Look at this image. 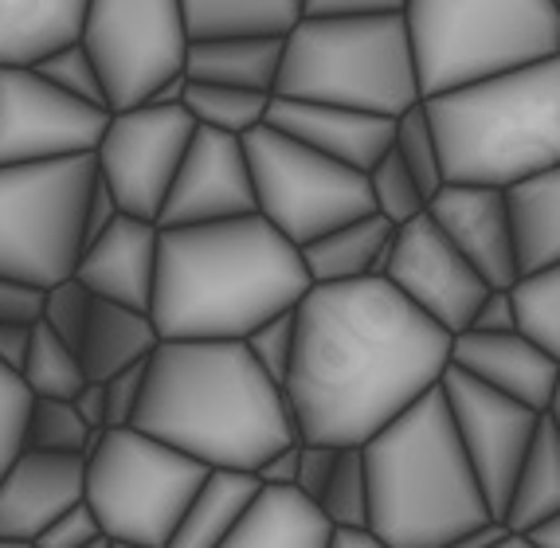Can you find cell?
Returning a JSON list of instances; mask_svg holds the SVG:
<instances>
[{
  "instance_id": "f546056e",
  "label": "cell",
  "mask_w": 560,
  "mask_h": 548,
  "mask_svg": "<svg viewBox=\"0 0 560 548\" xmlns=\"http://www.w3.org/2000/svg\"><path fill=\"white\" fill-rule=\"evenodd\" d=\"M560 510V435L549 419L541 416V431L533 439L529 455H525L517 482L510 490V505H505V525L514 533H529L533 525H541L545 517Z\"/></svg>"
},
{
  "instance_id": "cb8c5ba5",
  "label": "cell",
  "mask_w": 560,
  "mask_h": 548,
  "mask_svg": "<svg viewBox=\"0 0 560 548\" xmlns=\"http://www.w3.org/2000/svg\"><path fill=\"white\" fill-rule=\"evenodd\" d=\"M334 525L302 490L262 486L252 510L220 548H329Z\"/></svg>"
},
{
  "instance_id": "c3c4849f",
  "label": "cell",
  "mask_w": 560,
  "mask_h": 548,
  "mask_svg": "<svg viewBox=\"0 0 560 548\" xmlns=\"http://www.w3.org/2000/svg\"><path fill=\"white\" fill-rule=\"evenodd\" d=\"M299 446H302V439H294V443L279 446L275 455H267L259 466H255V478H259L262 486H279V490H299Z\"/></svg>"
},
{
  "instance_id": "9c48e42d",
  "label": "cell",
  "mask_w": 560,
  "mask_h": 548,
  "mask_svg": "<svg viewBox=\"0 0 560 548\" xmlns=\"http://www.w3.org/2000/svg\"><path fill=\"white\" fill-rule=\"evenodd\" d=\"M94 153L0 165V275L56 287L86 252Z\"/></svg>"
},
{
  "instance_id": "b9f144b4",
  "label": "cell",
  "mask_w": 560,
  "mask_h": 548,
  "mask_svg": "<svg viewBox=\"0 0 560 548\" xmlns=\"http://www.w3.org/2000/svg\"><path fill=\"white\" fill-rule=\"evenodd\" d=\"M98 540H106L103 525L94 517V510L86 502L71 505L67 513H59L32 545L36 548H94Z\"/></svg>"
},
{
  "instance_id": "d6a6232c",
  "label": "cell",
  "mask_w": 560,
  "mask_h": 548,
  "mask_svg": "<svg viewBox=\"0 0 560 548\" xmlns=\"http://www.w3.org/2000/svg\"><path fill=\"white\" fill-rule=\"evenodd\" d=\"M103 431H91L86 419L71 400H47L32 396L28 419H24V446L28 451H47V455H79L86 458L94 451Z\"/></svg>"
},
{
  "instance_id": "f6af8a7d",
  "label": "cell",
  "mask_w": 560,
  "mask_h": 548,
  "mask_svg": "<svg viewBox=\"0 0 560 548\" xmlns=\"http://www.w3.org/2000/svg\"><path fill=\"white\" fill-rule=\"evenodd\" d=\"M408 0H302V20H364L400 16Z\"/></svg>"
},
{
  "instance_id": "e0dca14e",
  "label": "cell",
  "mask_w": 560,
  "mask_h": 548,
  "mask_svg": "<svg viewBox=\"0 0 560 548\" xmlns=\"http://www.w3.org/2000/svg\"><path fill=\"white\" fill-rule=\"evenodd\" d=\"M428 215L443 228L470 267L494 290H510L522 279L517 235L505 188L490 185H443L431 196Z\"/></svg>"
},
{
  "instance_id": "f35d334b",
  "label": "cell",
  "mask_w": 560,
  "mask_h": 548,
  "mask_svg": "<svg viewBox=\"0 0 560 548\" xmlns=\"http://www.w3.org/2000/svg\"><path fill=\"white\" fill-rule=\"evenodd\" d=\"M243 345H247V353L255 357V364L275 384H287L290 364H294V349H299V306L267 317L262 326H255L252 334L243 337Z\"/></svg>"
},
{
  "instance_id": "7a4b0ae2",
  "label": "cell",
  "mask_w": 560,
  "mask_h": 548,
  "mask_svg": "<svg viewBox=\"0 0 560 548\" xmlns=\"http://www.w3.org/2000/svg\"><path fill=\"white\" fill-rule=\"evenodd\" d=\"M310 287L302 247L259 212L161 228L150 317L161 341H243Z\"/></svg>"
},
{
  "instance_id": "ba28073f",
  "label": "cell",
  "mask_w": 560,
  "mask_h": 548,
  "mask_svg": "<svg viewBox=\"0 0 560 548\" xmlns=\"http://www.w3.org/2000/svg\"><path fill=\"white\" fill-rule=\"evenodd\" d=\"M208 466L138 428H110L86 455V505L110 545L165 548Z\"/></svg>"
},
{
  "instance_id": "8fae6325",
  "label": "cell",
  "mask_w": 560,
  "mask_h": 548,
  "mask_svg": "<svg viewBox=\"0 0 560 548\" xmlns=\"http://www.w3.org/2000/svg\"><path fill=\"white\" fill-rule=\"evenodd\" d=\"M188 24L180 0H91L83 47L103 71L110 110L150 103L173 74H185Z\"/></svg>"
},
{
  "instance_id": "e575fe53",
  "label": "cell",
  "mask_w": 560,
  "mask_h": 548,
  "mask_svg": "<svg viewBox=\"0 0 560 548\" xmlns=\"http://www.w3.org/2000/svg\"><path fill=\"white\" fill-rule=\"evenodd\" d=\"M318 510L334 529H369V475L361 446H341L334 475L318 493Z\"/></svg>"
},
{
  "instance_id": "9a60e30c",
  "label": "cell",
  "mask_w": 560,
  "mask_h": 548,
  "mask_svg": "<svg viewBox=\"0 0 560 548\" xmlns=\"http://www.w3.org/2000/svg\"><path fill=\"white\" fill-rule=\"evenodd\" d=\"M384 279L447 334H463L470 326L478 302L490 290V282L470 267L467 255L443 235V228L428 212L396 228L393 263Z\"/></svg>"
},
{
  "instance_id": "681fc988",
  "label": "cell",
  "mask_w": 560,
  "mask_h": 548,
  "mask_svg": "<svg viewBox=\"0 0 560 548\" xmlns=\"http://www.w3.org/2000/svg\"><path fill=\"white\" fill-rule=\"evenodd\" d=\"M32 337L36 326H24V322H0V369H9L20 376L24 361H28Z\"/></svg>"
},
{
  "instance_id": "277c9868",
  "label": "cell",
  "mask_w": 560,
  "mask_h": 548,
  "mask_svg": "<svg viewBox=\"0 0 560 548\" xmlns=\"http://www.w3.org/2000/svg\"><path fill=\"white\" fill-rule=\"evenodd\" d=\"M361 451L369 529L393 548H443L451 537L494 517L443 388L420 396Z\"/></svg>"
},
{
  "instance_id": "83f0119b",
  "label": "cell",
  "mask_w": 560,
  "mask_h": 548,
  "mask_svg": "<svg viewBox=\"0 0 560 548\" xmlns=\"http://www.w3.org/2000/svg\"><path fill=\"white\" fill-rule=\"evenodd\" d=\"M522 275L560 263V165L505 188Z\"/></svg>"
},
{
  "instance_id": "8992f818",
  "label": "cell",
  "mask_w": 560,
  "mask_h": 548,
  "mask_svg": "<svg viewBox=\"0 0 560 548\" xmlns=\"http://www.w3.org/2000/svg\"><path fill=\"white\" fill-rule=\"evenodd\" d=\"M275 94L388 118L420 106V67L404 12L364 20H302L282 47Z\"/></svg>"
},
{
  "instance_id": "30bf717a",
  "label": "cell",
  "mask_w": 560,
  "mask_h": 548,
  "mask_svg": "<svg viewBox=\"0 0 560 548\" xmlns=\"http://www.w3.org/2000/svg\"><path fill=\"white\" fill-rule=\"evenodd\" d=\"M243 153L252 165L259 215L271 220L299 247L373 212L369 173L341 165L318 149L279 133L275 126H259L255 133H247Z\"/></svg>"
},
{
  "instance_id": "74e56055",
  "label": "cell",
  "mask_w": 560,
  "mask_h": 548,
  "mask_svg": "<svg viewBox=\"0 0 560 548\" xmlns=\"http://www.w3.org/2000/svg\"><path fill=\"white\" fill-rule=\"evenodd\" d=\"M36 71L44 74L51 86H59L63 94L79 98V103H91V106L110 110V94H106L103 71H98V63H94L91 51L83 47V39H79V44L59 47V51H51L47 59H39Z\"/></svg>"
},
{
  "instance_id": "6125c7cd",
  "label": "cell",
  "mask_w": 560,
  "mask_h": 548,
  "mask_svg": "<svg viewBox=\"0 0 560 548\" xmlns=\"http://www.w3.org/2000/svg\"><path fill=\"white\" fill-rule=\"evenodd\" d=\"M114 548H138V545H114Z\"/></svg>"
},
{
  "instance_id": "60d3db41",
  "label": "cell",
  "mask_w": 560,
  "mask_h": 548,
  "mask_svg": "<svg viewBox=\"0 0 560 548\" xmlns=\"http://www.w3.org/2000/svg\"><path fill=\"white\" fill-rule=\"evenodd\" d=\"M32 392L16 372L0 369V478L24 451V419H28Z\"/></svg>"
},
{
  "instance_id": "8d00e7d4",
  "label": "cell",
  "mask_w": 560,
  "mask_h": 548,
  "mask_svg": "<svg viewBox=\"0 0 560 548\" xmlns=\"http://www.w3.org/2000/svg\"><path fill=\"white\" fill-rule=\"evenodd\" d=\"M393 149L404 158V165L416 173L428 196H435L443 185H447V173H443V149H440V138H435V126H431L428 110L420 106H411L396 118V138H393Z\"/></svg>"
},
{
  "instance_id": "680465c9",
  "label": "cell",
  "mask_w": 560,
  "mask_h": 548,
  "mask_svg": "<svg viewBox=\"0 0 560 548\" xmlns=\"http://www.w3.org/2000/svg\"><path fill=\"white\" fill-rule=\"evenodd\" d=\"M494 548H533V540L525 537V533H510V537H505L502 545H494Z\"/></svg>"
},
{
  "instance_id": "603a6c76",
  "label": "cell",
  "mask_w": 560,
  "mask_h": 548,
  "mask_svg": "<svg viewBox=\"0 0 560 548\" xmlns=\"http://www.w3.org/2000/svg\"><path fill=\"white\" fill-rule=\"evenodd\" d=\"M396 223L381 212L357 215L334 232L318 235L302 247V263L310 282H353V279H384L393 263Z\"/></svg>"
},
{
  "instance_id": "5b68a950",
  "label": "cell",
  "mask_w": 560,
  "mask_h": 548,
  "mask_svg": "<svg viewBox=\"0 0 560 548\" xmlns=\"http://www.w3.org/2000/svg\"><path fill=\"white\" fill-rule=\"evenodd\" d=\"M447 185L510 188L560 165V56L423 98Z\"/></svg>"
},
{
  "instance_id": "ffe728a7",
  "label": "cell",
  "mask_w": 560,
  "mask_h": 548,
  "mask_svg": "<svg viewBox=\"0 0 560 548\" xmlns=\"http://www.w3.org/2000/svg\"><path fill=\"white\" fill-rule=\"evenodd\" d=\"M158 255H161V223L121 212L98 240L86 243L75 279L94 298L121 302L133 310H150L158 287Z\"/></svg>"
},
{
  "instance_id": "9f6ffc18",
  "label": "cell",
  "mask_w": 560,
  "mask_h": 548,
  "mask_svg": "<svg viewBox=\"0 0 560 548\" xmlns=\"http://www.w3.org/2000/svg\"><path fill=\"white\" fill-rule=\"evenodd\" d=\"M525 537L533 540V548H560V510L552 517H545L541 525H533Z\"/></svg>"
},
{
  "instance_id": "4fadbf2b",
  "label": "cell",
  "mask_w": 560,
  "mask_h": 548,
  "mask_svg": "<svg viewBox=\"0 0 560 548\" xmlns=\"http://www.w3.org/2000/svg\"><path fill=\"white\" fill-rule=\"evenodd\" d=\"M106 121L110 110L63 94L36 67H0V165L94 153Z\"/></svg>"
},
{
  "instance_id": "1f68e13d",
  "label": "cell",
  "mask_w": 560,
  "mask_h": 548,
  "mask_svg": "<svg viewBox=\"0 0 560 548\" xmlns=\"http://www.w3.org/2000/svg\"><path fill=\"white\" fill-rule=\"evenodd\" d=\"M20 381L32 396H47V400H75V392L86 384L83 357L75 345H67L51 329L39 322L36 337H32L28 361L20 369Z\"/></svg>"
},
{
  "instance_id": "d6986e66",
  "label": "cell",
  "mask_w": 560,
  "mask_h": 548,
  "mask_svg": "<svg viewBox=\"0 0 560 548\" xmlns=\"http://www.w3.org/2000/svg\"><path fill=\"white\" fill-rule=\"evenodd\" d=\"M267 126L341 161V165L361 168V173H369L393 149L396 138V118H388V114H369L337 103H306V98H279V94H275L271 114H267Z\"/></svg>"
},
{
  "instance_id": "4dcf8cb0",
  "label": "cell",
  "mask_w": 560,
  "mask_h": 548,
  "mask_svg": "<svg viewBox=\"0 0 560 548\" xmlns=\"http://www.w3.org/2000/svg\"><path fill=\"white\" fill-rule=\"evenodd\" d=\"M271 103H275V94H267V91L192 83V79H188V91H185V110L197 118V126L232 133V138H247V133H255L259 126H267Z\"/></svg>"
},
{
  "instance_id": "2e32d148",
  "label": "cell",
  "mask_w": 560,
  "mask_h": 548,
  "mask_svg": "<svg viewBox=\"0 0 560 548\" xmlns=\"http://www.w3.org/2000/svg\"><path fill=\"white\" fill-rule=\"evenodd\" d=\"M259 212L255 205V180L243 138L200 126L188 145L180 173L173 180L161 208V228H188V223L235 220V215Z\"/></svg>"
},
{
  "instance_id": "f5cc1de1",
  "label": "cell",
  "mask_w": 560,
  "mask_h": 548,
  "mask_svg": "<svg viewBox=\"0 0 560 548\" xmlns=\"http://www.w3.org/2000/svg\"><path fill=\"white\" fill-rule=\"evenodd\" d=\"M510 533H514V529H510L505 521L490 517V521H482V525H475V529L451 537L443 548H494V545H502V540L510 537Z\"/></svg>"
},
{
  "instance_id": "484cf974",
  "label": "cell",
  "mask_w": 560,
  "mask_h": 548,
  "mask_svg": "<svg viewBox=\"0 0 560 548\" xmlns=\"http://www.w3.org/2000/svg\"><path fill=\"white\" fill-rule=\"evenodd\" d=\"M282 47H287V39H271V36L192 39L188 44L185 74L192 83H220V86H243V91L275 94L282 71Z\"/></svg>"
},
{
  "instance_id": "7c38bea8",
  "label": "cell",
  "mask_w": 560,
  "mask_h": 548,
  "mask_svg": "<svg viewBox=\"0 0 560 548\" xmlns=\"http://www.w3.org/2000/svg\"><path fill=\"white\" fill-rule=\"evenodd\" d=\"M197 130V118L185 106L141 103L130 110H110L106 133L94 149V165L121 212L153 223L161 220L165 196Z\"/></svg>"
},
{
  "instance_id": "816d5d0a",
  "label": "cell",
  "mask_w": 560,
  "mask_h": 548,
  "mask_svg": "<svg viewBox=\"0 0 560 548\" xmlns=\"http://www.w3.org/2000/svg\"><path fill=\"white\" fill-rule=\"evenodd\" d=\"M71 404H75L79 416L86 419V428L106 431V388H103V381H86L83 388L75 392V400Z\"/></svg>"
},
{
  "instance_id": "836d02e7",
  "label": "cell",
  "mask_w": 560,
  "mask_h": 548,
  "mask_svg": "<svg viewBox=\"0 0 560 548\" xmlns=\"http://www.w3.org/2000/svg\"><path fill=\"white\" fill-rule=\"evenodd\" d=\"M517 329L560 361V263L529 270L514 282Z\"/></svg>"
},
{
  "instance_id": "ac0fdd59",
  "label": "cell",
  "mask_w": 560,
  "mask_h": 548,
  "mask_svg": "<svg viewBox=\"0 0 560 548\" xmlns=\"http://www.w3.org/2000/svg\"><path fill=\"white\" fill-rule=\"evenodd\" d=\"M79 502H86V458L24 446L0 478V537L36 540Z\"/></svg>"
},
{
  "instance_id": "bcb514c9",
  "label": "cell",
  "mask_w": 560,
  "mask_h": 548,
  "mask_svg": "<svg viewBox=\"0 0 560 548\" xmlns=\"http://www.w3.org/2000/svg\"><path fill=\"white\" fill-rule=\"evenodd\" d=\"M337 455H341V446L302 439V446H299V490L306 493L310 502H318V493L326 490L329 475H334V466H337Z\"/></svg>"
},
{
  "instance_id": "6da1fadb",
  "label": "cell",
  "mask_w": 560,
  "mask_h": 548,
  "mask_svg": "<svg viewBox=\"0 0 560 548\" xmlns=\"http://www.w3.org/2000/svg\"><path fill=\"white\" fill-rule=\"evenodd\" d=\"M455 334L388 279L314 282L299 302L287 400L302 439L364 446L440 388Z\"/></svg>"
},
{
  "instance_id": "ab89813d",
  "label": "cell",
  "mask_w": 560,
  "mask_h": 548,
  "mask_svg": "<svg viewBox=\"0 0 560 548\" xmlns=\"http://www.w3.org/2000/svg\"><path fill=\"white\" fill-rule=\"evenodd\" d=\"M94 294L83 287V282L71 275V279L47 287V302H44V326L56 337H63L67 345L79 349V337L86 329V317H91Z\"/></svg>"
},
{
  "instance_id": "be15d7a7",
  "label": "cell",
  "mask_w": 560,
  "mask_h": 548,
  "mask_svg": "<svg viewBox=\"0 0 560 548\" xmlns=\"http://www.w3.org/2000/svg\"><path fill=\"white\" fill-rule=\"evenodd\" d=\"M557 12H560V0H557Z\"/></svg>"
},
{
  "instance_id": "7dc6e473",
  "label": "cell",
  "mask_w": 560,
  "mask_h": 548,
  "mask_svg": "<svg viewBox=\"0 0 560 548\" xmlns=\"http://www.w3.org/2000/svg\"><path fill=\"white\" fill-rule=\"evenodd\" d=\"M475 334H514L517 329V306H514V287L510 290H486V298L478 302L470 326Z\"/></svg>"
},
{
  "instance_id": "4316f807",
  "label": "cell",
  "mask_w": 560,
  "mask_h": 548,
  "mask_svg": "<svg viewBox=\"0 0 560 548\" xmlns=\"http://www.w3.org/2000/svg\"><path fill=\"white\" fill-rule=\"evenodd\" d=\"M259 490L262 482L255 470H208L165 548H220L235 533L243 513L252 510Z\"/></svg>"
},
{
  "instance_id": "94428289",
  "label": "cell",
  "mask_w": 560,
  "mask_h": 548,
  "mask_svg": "<svg viewBox=\"0 0 560 548\" xmlns=\"http://www.w3.org/2000/svg\"><path fill=\"white\" fill-rule=\"evenodd\" d=\"M94 548H114V545H110V540H98V545H94Z\"/></svg>"
},
{
  "instance_id": "f907efd6",
  "label": "cell",
  "mask_w": 560,
  "mask_h": 548,
  "mask_svg": "<svg viewBox=\"0 0 560 548\" xmlns=\"http://www.w3.org/2000/svg\"><path fill=\"white\" fill-rule=\"evenodd\" d=\"M118 215H121V208H118V200H114V193L103 185V177H94L91 200H86V243L98 240Z\"/></svg>"
},
{
  "instance_id": "7bdbcfd3",
  "label": "cell",
  "mask_w": 560,
  "mask_h": 548,
  "mask_svg": "<svg viewBox=\"0 0 560 548\" xmlns=\"http://www.w3.org/2000/svg\"><path fill=\"white\" fill-rule=\"evenodd\" d=\"M145 364H130V369H121L118 376L103 381L106 388V431L110 428H133V416L141 408V388H145Z\"/></svg>"
},
{
  "instance_id": "11a10c76",
  "label": "cell",
  "mask_w": 560,
  "mask_h": 548,
  "mask_svg": "<svg viewBox=\"0 0 560 548\" xmlns=\"http://www.w3.org/2000/svg\"><path fill=\"white\" fill-rule=\"evenodd\" d=\"M185 91H188V74H173L168 83H161L158 91H153L150 103L153 106H185Z\"/></svg>"
},
{
  "instance_id": "ee69618b",
  "label": "cell",
  "mask_w": 560,
  "mask_h": 548,
  "mask_svg": "<svg viewBox=\"0 0 560 548\" xmlns=\"http://www.w3.org/2000/svg\"><path fill=\"white\" fill-rule=\"evenodd\" d=\"M44 302H47V287L0 275V322L39 326V322H44Z\"/></svg>"
},
{
  "instance_id": "5bb4252c",
  "label": "cell",
  "mask_w": 560,
  "mask_h": 548,
  "mask_svg": "<svg viewBox=\"0 0 560 548\" xmlns=\"http://www.w3.org/2000/svg\"><path fill=\"white\" fill-rule=\"evenodd\" d=\"M440 388L447 396L463 451H467L478 482H482L490 513L502 521L505 505H510V490L517 482V470H522L533 439L541 431L545 411L529 408L522 400H510V396L475 381L470 372L455 369V364L443 372Z\"/></svg>"
},
{
  "instance_id": "7402d4cb",
  "label": "cell",
  "mask_w": 560,
  "mask_h": 548,
  "mask_svg": "<svg viewBox=\"0 0 560 548\" xmlns=\"http://www.w3.org/2000/svg\"><path fill=\"white\" fill-rule=\"evenodd\" d=\"M91 0H0V67H36L79 44Z\"/></svg>"
},
{
  "instance_id": "3957f363",
  "label": "cell",
  "mask_w": 560,
  "mask_h": 548,
  "mask_svg": "<svg viewBox=\"0 0 560 548\" xmlns=\"http://www.w3.org/2000/svg\"><path fill=\"white\" fill-rule=\"evenodd\" d=\"M133 428L208 470H255L302 439L287 388L255 364L243 341H161L145 364Z\"/></svg>"
},
{
  "instance_id": "d4e9b609",
  "label": "cell",
  "mask_w": 560,
  "mask_h": 548,
  "mask_svg": "<svg viewBox=\"0 0 560 548\" xmlns=\"http://www.w3.org/2000/svg\"><path fill=\"white\" fill-rule=\"evenodd\" d=\"M161 345V334L153 326L150 310H133L121 302L94 298L86 329L79 337V357H83L86 381H110L130 364L150 361Z\"/></svg>"
},
{
  "instance_id": "91938a15",
  "label": "cell",
  "mask_w": 560,
  "mask_h": 548,
  "mask_svg": "<svg viewBox=\"0 0 560 548\" xmlns=\"http://www.w3.org/2000/svg\"><path fill=\"white\" fill-rule=\"evenodd\" d=\"M0 548H36L32 540H9V537H0Z\"/></svg>"
},
{
  "instance_id": "d590c367",
  "label": "cell",
  "mask_w": 560,
  "mask_h": 548,
  "mask_svg": "<svg viewBox=\"0 0 560 548\" xmlns=\"http://www.w3.org/2000/svg\"><path fill=\"white\" fill-rule=\"evenodd\" d=\"M369 193H373V212H381L384 220H393L396 228L416 220V215H423L431 205L428 188L416 180V173L404 165V158L396 149H388V153L369 168Z\"/></svg>"
},
{
  "instance_id": "6f0895ef",
  "label": "cell",
  "mask_w": 560,
  "mask_h": 548,
  "mask_svg": "<svg viewBox=\"0 0 560 548\" xmlns=\"http://www.w3.org/2000/svg\"><path fill=\"white\" fill-rule=\"evenodd\" d=\"M545 419H549L552 428H557V435H560V381H557V392H552L549 408H545Z\"/></svg>"
},
{
  "instance_id": "f1b7e54d",
  "label": "cell",
  "mask_w": 560,
  "mask_h": 548,
  "mask_svg": "<svg viewBox=\"0 0 560 548\" xmlns=\"http://www.w3.org/2000/svg\"><path fill=\"white\" fill-rule=\"evenodd\" d=\"M192 39L271 36L287 39L302 24V0H180Z\"/></svg>"
},
{
  "instance_id": "db71d44e",
  "label": "cell",
  "mask_w": 560,
  "mask_h": 548,
  "mask_svg": "<svg viewBox=\"0 0 560 548\" xmlns=\"http://www.w3.org/2000/svg\"><path fill=\"white\" fill-rule=\"evenodd\" d=\"M329 548H393V545L373 529H334L329 533Z\"/></svg>"
},
{
  "instance_id": "52a82bcc",
  "label": "cell",
  "mask_w": 560,
  "mask_h": 548,
  "mask_svg": "<svg viewBox=\"0 0 560 548\" xmlns=\"http://www.w3.org/2000/svg\"><path fill=\"white\" fill-rule=\"evenodd\" d=\"M423 98L560 56L557 0H408Z\"/></svg>"
},
{
  "instance_id": "44dd1931",
  "label": "cell",
  "mask_w": 560,
  "mask_h": 548,
  "mask_svg": "<svg viewBox=\"0 0 560 548\" xmlns=\"http://www.w3.org/2000/svg\"><path fill=\"white\" fill-rule=\"evenodd\" d=\"M451 364L470 372L475 381L490 384L494 392L522 400L529 408L545 411L557 392L560 381V361L533 341L529 334L514 329V334H475L463 329L451 341Z\"/></svg>"
}]
</instances>
